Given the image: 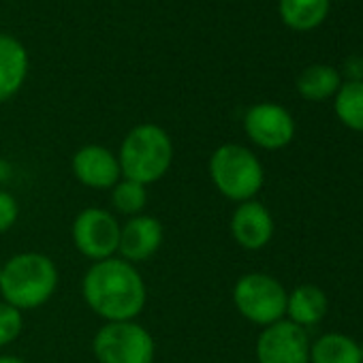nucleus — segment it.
Listing matches in <instances>:
<instances>
[{
    "label": "nucleus",
    "instance_id": "f257e3e1",
    "mask_svg": "<svg viewBox=\"0 0 363 363\" xmlns=\"http://www.w3.org/2000/svg\"><path fill=\"white\" fill-rule=\"evenodd\" d=\"M88 308L105 323L135 320L147 299V289L137 267L120 257L92 263L82 282Z\"/></svg>",
    "mask_w": 363,
    "mask_h": 363
},
{
    "label": "nucleus",
    "instance_id": "f03ea898",
    "mask_svg": "<svg viewBox=\"0 0 363 363\" xmlns=\"http://www.w3.org/2000/svg\"><path fill=\"white\" fill-rule=\"evenodd\" d=\"M58 286V267L43 252H20L3 265L0 293L3 301L22 310L41 308Z\"/></svg>",
    "mask_w": 363,
    "mask_h": 363
},
{
    "label": "nucleus",
    "instance_id": "7ed1b4c3",
    "mask_svg": "<svg viewBox=\"0 0 363 363\" xmlns=\"http://www.w3.org/2000/svg\"><path fill=\"white\" fill-rule=\"evenodd\" d=\"M173 141L169 133L152 122L137 124L128 130L120 145L122 177L147 186L162 179L173 164Z\"/></svg>",
    "mask_w": 363,
    "mask_h": 363
},
{
    "label": "nucleus",
    "instance_id": "20e7f679",
    "mask_svg": "<svg viewBox=\"0 0 363 363\" xmlns=\"http://www.w3.org/2000/svg\"><path fill=\"white\" fill-rule=\"evenodd\" d=\"M210 177L216 191L229 201L244 203L263 189L265 171L257 154L240 143H225L210 156Z\"/></svg>",
    "mask_w": 363,
    "mask_h": 363
},
{
    "label": "nucleus",
    "instance_id": "39448f33",
    "mask_svg": "<svg viewBox=\"0 0 363 363\" xmlns=\"http://www.w3.org/2000/svg\"><path fill=\"white\" fill-rule=\"evenodd\" d=\"M289 291L269 274L252 272L242 276L233 286V303L238 312L261 327H269L284 318Z\"/></svg>",
    "mask_w": 363,
    "mask_h": 363
},
{
    "label": "nucleus",
    "instance_id": "423d86ee",
    "mask_svg": "<svg viewBox=\"0 0 363 363\" xmlns=\"http://www.w3.org/2000/svg\"><path fill=\"white\" fill-rule=\"evenodd\" d=\"M99 363H154L152 333L135 320L105 323L92 342Z\"/></svg>",
    "mask_w": 363,
    "mask_h": 363
},
{
    "label": "nucleus",
    "instance_id": "0eeeda50",
    "mask_svg": "<svg viewBox=\"0 0 363 363\" xmlns=\"http://www.w3.org/2000/svg\"><path fill=\"white\" fill-rule=\"evenodd\" d=\"M120 223L103 208H86L73 223V244L90 261H105L118 255Z\"/></svg>",
    "mask_w": 363,
    "mask_h": 363
},
{
    "label": "nucleus",
    "instance_id": "6e6552de",
    "mask_svg": "<svg viewBox=\"0 0 363 363\" xmlns=\"http://www.w3.org/2000/svg\"><path fill=\"white\" fill-rule=\"evenodd\" d=\"M308 331L286 318L263 327L257 340L259 363H310Z\"/></svg>",
    "mask_w": 363,
    "mask_h": 363
},
{
    "label": "nucleus",
    "instance_id": "1a4fd4ad",
    "mask_svg": "<svg viewBox=\"0 0 363 363\" xmlns=\"http://www.w3.org/2000/svg\"><path fill=\"white\" fill-rule=\"evenodd\" d=\"M248 139L263 150H282L295 137V120L278 103H257L244 116Z\"/></svg>",
    "mask_w": 363,
    "mask_h": 363
},
{
    "label": "nucleus",
    "instance_id": "9d476101",
    "mask_svg": "<svg viewBox=\"0 0 363 363\" xmlns=\"http://www.w3.org/2000/svg\"><path fill=\"white\" fill-rule=\"evenodd\" d=\"M71 167L82 184L94 191L113 189L122 179L118 156L111 150L96 145V143L79 147L71 160Z\"/></svg>",
    "mask_w": 363,
    "mask_h": 363
},
{
    "label": "nucleus",
    "instance_id": "9b49d317",
    "mask_svg": "<svg viewBox=\"0 0 363 363\" xmlns=\"http://www.w3.org/2000/svg\"><path fill=\"white\" fill-rule=\"evenodd\" d=\"M164 231L158 218L139 214L126 220V225L120 231V244L118 255L120 259L128 263H143L150 261L162 246Z\"/></svg>",
    "mask_w": 363,
    "mask_h": 363
},
{
    "label": "nucleus",
    "instance_id": "f8f14e48",
    "mask_svg": "<svg viewBox=\"0 0 363 363\" xmlns=\"http://www.w3.org/2000/svg\"><path fill=\"white\" fill-rule=\"evenodd\" d=\"M231 235L246 250H261L274 238V218L261 201H244L231 216Z\"/></svg>",
    "mask_w": 363,
    "mask_h": 363
},
{
    "label": "nucleus",
    "instance_id": "ddd939ff",
    "mask_svg": "<svg viewBox=\"0 0 363 363\" xmlns=\"http://www.w3.org/2000/svg\"><path fill=\"white\" fill-rule=\"evenodd\" d=\"M28 75V52L11 35L0 33V103L20 92Z\"/></svg>",
    "mask_w": 363,
    "mask_h": 363
},
{
    "label": "nucleus",
    "instance_id": "4468645a",
    "mask_svg": "<svg viewBox=\"0 0 363 363\" xmlns=\"http://www.w3.org/2000/svg\"><path fill=\"white\" fill-rule=\"evenodd\" d=\"M329 301L323 289L314 284H301L293 289L286 297V320L299 325V327H312L318 325L327 314Z\"/></svg>",
    "mask_w": 363,
    "mask_h": 363
},
{
    "label": "nucleus",
    "instance_id": "2eb2a0df",
    "mask_svg": "<svg viewBox=\"0 0 363 363\" xmlns=\"http://www.w3.org/2000/svg\"><path fill=\"white\" fill-rule=\"evenodd\" d=\"M342 86L340 71L331 65H310L297 77V92L301 99L318 103L337 94Z\"/></svg>",
    "mask_w": 363,
    "mask_h": 363
},
{
    "label": "nucleus",
    "instance_id": "dca6fc26",
    "mask_svg": "<svg viewBox=\"0 0 363 363\" xmlns=\"http://www.w3.org/2000/svg\"><path fill=\"white\" fill-rule=\"evenodd\" d=\"M331 0H280L278 11L282 22L297 33H310L318 28L327 13Z\"/></svg>",
    "mask_w": 363,
    "mask_h": 363
},
{
    "label": "nucleus",
    "instance_id": "f3484780",
    "mask_svg": "<svg viewBox=\"0 0 363 363\" xmlns=\"http://www.w3.org/2000/svg\"><path fill=\"white\" fill-rule=\"evenodd\" d=\"M310 363H363L359 342L344 333H325L310 344Z\"/></svg>",
    "mask_w": 363,
    "mask_h": 363
},
{
    "label": "nucleus",
    "instance_id": "a211bd4d",
    "mask_svg": "<svg viewBox=\"0 0 363 363\" xmlns=\"http://www.w3.org/2000/svg\"><path fill=\"white\" fill-rule=\"evenodd\" d=\"M333 109L346 128L363 133V82H342Z\"/></svg>",
    "mask_w": 363,
    "mask_h": 363
},
{
    "label": "nucleus",
    "instance_id": "6ab92c4d",
    "mask_svg": "<svg viewBox=\"0 0 363 363\" xmlns=\"http://www.w3.org/2000/svg\"><path fill=\"white\" fill-rule=\"evenodd\" d=\"M111 203L118 214H124L130 218L139 216L147 206V191L143 184H139V182L122 177L111 189Z\"/></svg>",
    "mask_w": 363,
    "mask_h": 363
},
{
    "label": "nucleus",
    "instance_id": "aec40b11",
    "mask_svg": "<svg viewBox=\"0 0 363 363\" xmlns=\"http://www.w3.org/2000/svg\"><path fill=\"white\" fill-rule=\"evenodd\" d=\"M22 312L7 301H0V348L18 340V335L22 333Z\"/></svg>",
    "mask_w": 363,
    "mask_h": 363
},
{
    "label": "nucleus",
    "instance_id": "412c9836",
    "mask_svg": "<svg viewBox=\"0 0 363 363\" xmlns=\"http://www.w3.org/2000/svg\"><path fill=\"white\" fill-rule=\"evenodd\" d=\"M18 218H20L18 199L11 193L0 191V233H7L9 229H13Z\"/></svg>",
    "mask_w": 363,
    "mask_h": 363
},
{
    "label": "nucleus",
    "instance_id": "4be33fe9",
    "mask_svg": "<svg viewBox=\"0 0 363 363\" xmlns=\"http://www.w3.org/2000/svg\"><path fill=\"white\" fill-rule=\"evenodd\" d=\"M340 77H344L346 82H363V56L352 54L344 60Z\"/></svg>",
    "mask_w": 363,
    "mask_h": 363
},
{
    "label": "nucleus",
    "instance_id": "5701e85b",
    "mask_svg": "<svg viewBox=\"0 0 363 363\" xmlns=\"http://www.w3.org/2000/svg\"><path fill=\"white\" fill-rule=\"evenodd\" d=\"M0 363H26V361L20 357H13V354H3L0 357Z\"/></svg>",
    "mask_w": 363,
    "mask_h": 363
},
{
    "label": "nucleus",
    "instance_id": "b1692460",
    "mask_svg": "<svg viewBox=\"0 0 363 363\" xmlns=\"http://www.w3.org/2000/svg\"><path fill=\"white\" fill-rule=\"evenodd\" d=\"M359 350H361V361H363V344H359Z\"/></svg>",
    "mask_w": 363,
    "mask_h": 363
},
{
    "label": "nucleus",
    "instance_id": "393cba45",
    "mask_svg": "<svg viewBox=\"0 0 363 363\" xmlns=\"http://www.w3.org/2000/svg\"><path fill=\"white\" fill-rule=\"evenodd\" d=\"M0 274H3V265H0Z\"/></svg>",
    "mask_w": 363,
    "mask_h": 363
}]
</instances>
